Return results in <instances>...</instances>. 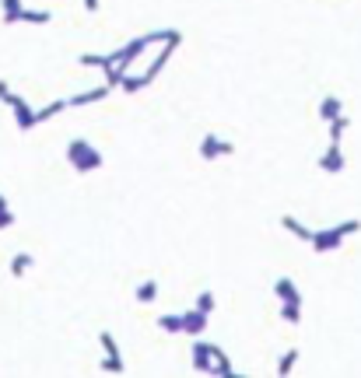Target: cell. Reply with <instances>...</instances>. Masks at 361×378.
Instances as JSON below:
<instances>
[{
	"mask_svg": "<svg viewBox=\"0 0 361 378\" xmlns=\"http://www.w3.org/2000/svg\"><path fill=\"white\" fill-rule=\"evenodd\" d=\"M67 161L74 165V172H81V175H85V172H92V168H99V165H102V154H99V151H95L85 137H78V140H71V144H67Z\"/></svg>",
	"mask_w": 361,
	"mask_h": 378,
	"instance_id": "6da1fadb",
	"label": "cell"
},
{
	"mask_svg": "<svg viewBox=\"0 0 361 378\" xmlns=\"http://www.w3.org/2000/svg\"><path fill=\"white\" fill-rule=\"evenodd\" d=\"M309 245H312L319 256H326V252H337V249L344 245V235H340L337 228H319V231H312Z\"/></svg>",
	"mask_w": 361,
	"mask_h": 378,
	"instance_id": "7a4b0ae2",
	"label": "cell"
},
{
	"mask_svg": "<svg viewBox=\"0 0 361 378\" xmlns=\"http://www.w3.org/2000/svg\"><path fill=\"white\" fill-rule=\"evenodd\" d=\"M225 154H235V144H228V140H221L214 133H207L200 140V158L204 161H214V158H225Z\"/></svg>",
	"mask_w": 361,
	"mask_h": 378,
	"instance_id": "3957f363",
	"label": "cell"
},
{
	"mask_svg": "<svg viewBox=\"0 0 361 378\" xmlns=\"http://www.w3.org/2000/svg\"><path fill=\"white\" fill-rule=\"evenodd\" d=\"M214 350H218V343L197 340V343H193V368L204 371V375H214Z\"/></svg>",
	"mask_w": 361,
	"mask_h": 378,
	"instance_id": "277c9868",
	"label": "cell"
},
{
	"mask_svg": "<svg viewBox=\"0 0 361 378\" xmlns=\"http://www.w3.org/2000/svg\"><path fill=\"white\" fill-rule=\"evenodd\" d=\"M319 168L326 172V175H340L344 168H347V158H344V151H340V144H326V154L319 158Z\"/></svg>",
	"mask_w": 361,
	"mask_h": 378,
	"instance_id": "5b68a950",
	"label": "cell"
},
{
	"mask_svg": "<svg viewBox=\"0 0 361 378\" xmlns=\"http://www.w3.org/2000/svg\"><path fill=\"white\" fill-rule=\"evenodd\" d=\"M207 312H200V308H193V312H179V322H183V333L186 336H200L204 329H207Z\"/></svg>",
	"mask_w": 361,
	"mask_h": 378,
	"instance_id": "8992f818",
	"label": "cell"
},
{
	"mask_svg": "<svg viewBox=\"0 0 361 378\" xmlns=\"http://www.w3.org/2000/svg\"><path fill=\"white\" fill-rule=\"evenodd\" d=\"M11 109H15V123H18V130H32V126H39V123H36V112L29 109V102H25L22 95H15Z\"/></svg>",
	"mask_w": 361,
	"mask_h": 378,
	"instance_id": "52a82bcc",
	"label": "cell"
},
{
	"mask_svg": "<svg viewBox=\"0 0 361 378\" xmlns=\"http://www.w3.org/2000/svg\"><path fill=\"white\" fill-rule=\"evenodd\" d=\"M109 92H113V85H102V88H92V92L71 95V99H67V106H92V102H102V99H109Z\"/></svg>",
	"mask_w": 361,
	"mask_h": 378,
	"instance_id": "ba28073f",
	"label": "cell"
},
{
	"mask_svg": "<svg viewBox=\"0 0 361 378\" xmlns=\"http://www.w3.org/2000/svg\"><path fill=\"white\" fill-rule=\"evenodd\" d=\"M274 298H277V301H302V291H298V284H295L291 277H281V280L274 284Z\"/></svg>",
	"mask_w": 361,
	"mask_h": 378,
	"instance_id": "9c48e42d",
	"label": "cell"
},
{
	"mask_svg": "<svg viewBox=\"0 0 361 378\" xmlns=\"http://www.w3.org/2000/svg\"><path fill=\"white\" fill-rule=\"evenodd\" d=\"M340 112H344V102H340L337 95H326V99L319 102V119H323V123H330V119H337Z\"/></svg>",
	"mask_w": 361,
	"mask_h": 378,
	"instance_id": "30bf717a",
	"label": "cell"
},
{
	"mask_svg": "<svg viewBox=\"0 0 361 378\" xmlns=\"http://www.w3.org/2000/svg\"><path fill=\"white\" fill-rule=\"evenodd\" d=\"M281 224H284V231H288V235H295V238H302V242H309V238H312V228H305V224H302L298 217H291V214H284V217H281Z\"/></svg>",
	"mask_w": 361,
	"mask_h": 378,
	"instance_id": "8fae6325",
	"label": "cell"
},
{
	"mask_svg": "<svg viewBox=\"0 0 361 378\" xmlns=\"http://www.w3.org/2000/svg\"><path fill=\"white\" fill-rule=\"evenodd\" d=\"M326 126H330V140H333V144H340V140H344V133L351 130V116H344V112H340V116H337V119H330Z\"/></svg>",
	"mask_w": 361,
	"mask_h": 378,
	"instance_id": "7c38bea8",
	"label": "cell"
},
{
	"mask_svg": "<svg viewBox=\"0 0 361 378\" xmlns=\"http://www.w3.org/2000/svg\"><path fill=\"white\" fill-rule=\"evenodd\" d=\"M67 109V99H57V102H50L46 109H36V123H46V119H53V116H60Z\"/></svg>",
	"mask_w": 361,
	"mask_h": 378,
	"instance_id": "4fadbf2b",
	"label": "cell"
},
{
	"mask_svg": "<svg viewBox=\"0 0 361 378\" xmlns=\"http://www.w3.org/2000/svg\"><path fill=\"white\" fill-rule=\"evenodd\" d=\"M32 266H36V256H29V252H18V256L11 259V273H15V277H25Z\"/></svg>",
	"mask_w": 361,
	"mask_h": 378,
	"instance_id": "5bb4252c",
	"label": "cell"
},
{
	"mask_svg": "<svg viewBox=\"0 0 361 378\" xmlns=\"http://www.w3.org/2000/svg\"><path fill=\"white\" fill-rule=\"evenodd\" d=\"M18 22H25V25H50L53 15H50V11H25V8H22Z\"/></svg>",
	"mask_w": 361,
	"mask_h": 378,
	"instance_id": "9a60e30c",
	"label": "cell"
},
{
	"mask_svg": "<svg viewBox=\"0 0 361 378\" xmlns=\"http://www.w3.org/2000/svg\"><path fill=\"white\" fill-rule=\"evenodd\" d=\"M281 319L284 322H302V301H281Z\"/></svg>",
	"mask_w": 361,
	"mask_h": 378,
	"instance_id": "2e32d148",
	"label": "cell"
},
{
	"mask_svg": "<svg viewBox=\"0 0 361 378\" xmlns=\"http://www.w3.org/2000/svg\"><path fill=\"white\" fill-rule=\"evenodd\" d=\"M22 8H25V0H4V25H18Z\"/></svg>",
	"mask_w": 361,
	"mask_h": 378,
	"instance_id": "e0dca14e",
	"label": "cell"
},
{
	"mask_svg": "<svg viewBox=\"0 0 361 378\" xmlns=\"http://www.w3.org/2000/svg\"><path fill=\"white\" fill-rule=\"evenodd\" d=\"M155 298H158V284H155V280H144V284L137 287V301H141V305H151Z\"/></svg>",
	"mask_w": 361,
	"mask_h": 378,
	"instance_id": "ac0fdd59",
	"label": "cell"
},
{
	"mask_svg": "<svg viewBox=\"0 0 361 378\" xmlns=\"http://www.w3.org/2000/svg\"><path fill=\"white\" fill-rule=\"evenodd\" d=\"M214 375H235V368H232V361H228V354L221 347L214 350Z\"/></svg>",
	"mask_w": 361,
	"mask_h": 378,
	"instance_id": "d6986e66",
	"label": "cell"
},
{
	"mask_svg": "<svg viewBox=\"0 0 361 378\" xmlns=\"http://www.w3.org/2000/svg\"><path fill=\"white\" fill-rule=\"evenodd\" d=\"M295 364H298V347H291V350L277 361V375H291V371H295Z\"/></svg>",
	"mask_w": 361,
	"mask_h": 378,
	"instance_id": "ffe728a7",
	"label": "cell"
},
{
	"mask_svg": "<svg viewBox=\"0 0 361 378\" xmlns=\"http://www.w3.org/2000/svg\"><path fill=\"white\" fill-rule=\"evenodd\" d=\"M158 329H165V333H183L179 312H176V315H158Z\"/></svg>",
	"mask_w": 361,
	"mask_h": 378,
	"instance_id": "44dd1931",
	"label": "cell"
},
{
	"mask_svg": "<svg viewBox=\"0 0 361 378\" xmlns=\"http://www.w3.org/2000/svg\"><path fill=\"white\" fill-rule=\"evenodd\" d=\"M102 371L120 375V371H123V354H106V357H102Z\"/></svg>",
	"mask_w": 361,
	"mask_h": 378,
	"instance_id": "7402d4cb",
	"label": "cell"
},
{
	"mask_svg": "<svg viewBox=\"0 0 361 378\" xmlns=\"http://www.w3.org/2000/svg\"><path fill=\"white\" fill-rule=\"evenodd\" d=\"M197 308L211 315V312H214V291H200V298H197Z\"/></svg>",
	"mask_w": 361,
	"mask_h": 378,
	"instance_id": "603a6c76",
	"label": "cell"
},
{
	"mask_svg": "<svg viewBox=\"0 0 361 378\" xmlns=\"http://www.w3.org/2000/svg\"><path fill=\"white\" fill-rule=\"evenodd\" d=\"M337 231H340L344 238H347V235H358V231H361V221H358V217H354V221H340Z\"/></svg>",
	"mask_w": 361,
	"mask_h": 378,
	"instance_id": "cb8c5ba5",
	"label": "cell"
},
{
	"mask_svg": "<svg viewBox=\"0 0 361 378\" xmlns=\"http://www.w3.org/2000/svg\"><path fill=\"white\" fill-rule=\"evenodd\" d=\"M102 60H106V57H99V53H85L78 64H81V67H95V71H102Z\"/></svg>",
	"mask_w": 361,
	"mask_h": 378,
	"instance_id": "d4e9b609",
	"label": "cell"
},
{
	"mask_svg": "<svg viewBox=\"0 0 361 378\" xmlns=\"http://www.w3.org/2000/svg\"><path fill=\"white\" fill-rule=\"evenodd\" d=\"M99 343H102V350H106V354H120V347H116V336H113V333H102V336H99Z\"/></svg>",
	"mask_w": 361,
	"mask_h": 378,
	"instance_id": "484cf974",
	"label": "cell"
},
{
	"mask_svg": "<svg viewBox=\"0 0 361 378\" xmlns=\"http://www.w3.org/2000/svg\"><path fill=\"white\" fill-rule=\"evenodd\" d=\"M0 102H4V106H11V102H15V92H11V85H8V81H0Z\"/></svg>",
	"mask_w": 361,
	"mask_h": 378,
	"instance_id": "4316f807",
	"label": "cell"
},
{
	"mask_svg": "<svg viewBox=\"0 0 361 378\" xmlns=\"http://www.w3.org/2000/svg\"><path fill=\"white\" fill-rule=\"evenodd\" d=\"M11 224H15V214L4 207V210H0V228H11Z\"/></svg>",
	"mask_w": 361,
	"mask_h": 378,
	"instance_id": "83f0119b",
	"label": "cell"
},
{
	"mask_svg": "<svg viewBox=\"0 0 361 378\" xmlns=\"http://www.w3.org/2000/svg\"><path fill=\"white\" fill-rule=\"evenodd\" d=\"M99 8H102V0H85V11H92V15H95Z\"/></svg>",
	"mask_w": 361,
	"mask_h": 378,
	"instance_id": "f1b7e54d",
	"label": "cell"
},
{
	"mask_svg": "<svg viewBox=\"0 0 361 378\" xmlns=\"http://www.w3.org/2000/svg\"><path fill=\"white\" fill-rule=\"evenodd\" d=\"M8 207V200H4V193H0V210H4Z\"/></svg>",
	"mask_w": 361,
	"mask_h": 378,
	"instance_id": "f546056e",
	"label": "cell"
}]
</instances>
